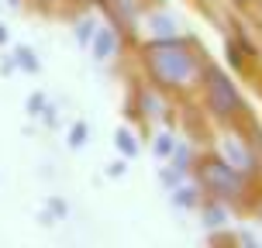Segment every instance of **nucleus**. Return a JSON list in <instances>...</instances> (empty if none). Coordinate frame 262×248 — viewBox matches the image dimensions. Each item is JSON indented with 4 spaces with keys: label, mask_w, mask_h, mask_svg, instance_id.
Listing matches in <instances>:
<instances>
[{
    "label": "nucleus",
    "mask_w": 262,
    "mask_h": 248,
    "mask_svg": "<svg viewBox=\"0 0 262 248\" xmlns=\"http://www.w3.org/2000/svg\"><path fill=\"white\" fill-rule=\"evenodd\" d=\"M172 152V138L169 134H159L156 138V155H169Z\"/></svg>",
    "instance_id": "7"
},
{
    "label": "nucleus",
    "mask_w": 262,
    "mask_h": 248,
    "mask_svg": "<svg viewBox=\"0 0 262 248\" xmlns=\"http://www.w3.org/2000/svg\"><path fill=\"white\" fill-rule=\"evenodd\" d=\"M224 221V210H207V224H221Z\"/></svg>",
    "instance_id": "12"
},
{
    "label": "nucleus",
    "mask_w": 262,
    "mask_h": 248,
    "mask_svg": "<svg viewBox=\"0 0 262 248\" xmlns=\"http://www.w3.org/2000/svg\"><path fill=\"white\" fill-rule=\"evenodd\" d=\"M4 38H7V31H4V25H0V41H4Z\"/></svg>",
    "instance_id": "13"
},
{
    "label": "nucleus",
    "mask_w": 262,
    "mask_h": 248,
    "mask_svg": "<svg viewBox=\"0 0 262 248\" xmlns=\"http://www.w3.org/2000/svg\"><path fill=\"white\" fill-rule=\"evenodd\" d=\"M76 38H79V41H90V38H93V21H90V17H86V21H79Z\"/></svg>",
    "instance_id": "8"
},
{
    "label": "nucleus",
    "mask_w": 262,
    "mask_h": 248,
    "mask_svg": "<svg viewBox=\"0 0 262 248\" xmlns=\"http://www.w3.org/2000/svg\"><path fill=\"white\" fill-rule=\"evenodd\" d=\"M224 152H228V159H231V169L242 172V169H249V166H252V155L235 142V138H228V142H224Z\"/></svg>",
    "instance_id": "5"
},
{
    "label": "nucleus",
    "mask_w": 262,
    "mask_h": 248,
    "mask_svg": "<svg viewBox=\"0 0 262 248\" xmlns=\"http://www.w3.org/2000/svg\"><path fill=\"white\" fill-rule=\"evenodd\" d=\"M235 4H242V7H245V4H249V0H235Z\"/></svg>",
    "instance_id": "14"
},
{
    "label": "nucleus",
    "mask_w": 262,
    "mask_h": 248,
    "mask_svg": "<svg viewBox=\"0 0 262 248\" xmlns=\"http://www.w3.org/2000/svg\"><path fill=\"white\" fill-rule=\"evenodd\" d=\"M93 49H97V59H111L118 52V31L114 28H100L93 35Z\"/></svg>",
    "instance_id": "4"
},
{
    "label": "nucleus",
    "mask_w": 262,
    "mask_h": 248,
    "mask_svg": "<svg viewBox=\"0 0 262 248\" xmlns=\"http://www.w3.org/2000/svg\"><path fill=\"white\" fill-rule=\"evenodd\" d=\"M207 179H210L214 186H221L228 196L235 193V186H238V183H235V172H231V166H228V162H217V159H214V162L207 166Z\"/></svg>",
    "instance_id": "3"
},
{
    "label": "nucleus",
    "mask_w": 262,
    "mask_h": 248,
    "mask_svg": "<svg viewBox=\"0 0 262 248\" xmlns=\"http://www.w3.org/2000/svg\"><path fill=\"white\" fill-rule=\"evenodd\" d=\"M118 145H121V152H124V155H135V142H131L128 131H121V134H118Z\"/></svg>",
    "instance_id": "9"
},
{
    "label": "nucleus",
    "mask_w": 262,
    "mask_h": 248,
    "mask_svg": "<svg viewBox=\"0 0 262 248\" xmlns=\"http://www.w3.org/2000/svg\"><path fill=\"white\" fill-rule=\"evenodd\" d=\"M196 196H193V190H190V186H183V190H180V193H176V204H180V207H186V204H193Z\"/></svg>",
    "instance_id": "10"
},
{
    "label": "nucleus",
    "mask_w": 262,
    "mask_h": 248,
    "mask_svg": "<svg viewBox=\"0 0 262 248\" xmlns=\"http://www.w3.org/2000/svg\"><path fill=\"white\" fill-rule=\"evenodd\" d=\"M148 62L156 69V76L162 79V83H172V86H180V83L190 79V73H193V55L186 52L183 45H176V41H166V45L159 41V45H152Z\"/></svg>",
    "instance_id": "1"
},
{
    "label": "nucleus",
    "mask_w": 262,
    "mask_h": 248,
    "mask_svg": "<svg viewBox=\"0 0 262 248\" xmlns=\"http://www.w3.org/2000/svg\"><path fill=\"white\" fill-rule=\"evenodd\" d=\"M17 62L25 65V69H35V65H38L35 59H31V52H28V49H21V52H17Z\"/></svg>",
    "instance_id": "11"
},
{
    "label": "nucleus",
    "mask_w": 262,
    "mask_h": 248,
    "mask_svg": "<svg viewBox=\"0 0 262 248\" xmlns=\"http://www.w3.org/2000/svg\"><path fill=\"white\" fill-rule=\"evenodd\" d=\"M83 142H86V124H76V128L69 131V145L76 148V145H83Z\"/></svg>",
    "instance_id": "6"
},
{
    "label": "nucleus",
    "mask_w": 262,
    "mask_h": 248,
    "mask_svg": "<svg viewBox=\"0 0 262 248\" xmlns=\"http://www.w3.org/2000/svg\"><path fill=\"white\" fill-rule=\"evenodd\" d=\"M207 90H210L214 114H221V118H235L238 110H242V100H238L235 86L228 83V76H224V73L210 69V73H207Z\"/></svg>",
    "instance_id": "2"
}]
</instances>
